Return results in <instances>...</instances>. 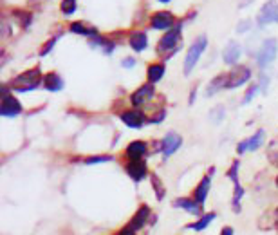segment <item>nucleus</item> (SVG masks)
Returning a JSON list of instances; mask_svg holds the SVG:
<instances>
[{
	"label": "nucleus",
	"mask_w": 278,
	"mask_h": 235,
	"mask_svg": "<svg viewBox=\"0 0 278 235\" xmlns=\"http://www.w3.org/2000/svg\"><path fill=\"white\" fill-rule=\"evenodd\" d=\"M40 81H44V78L40 75V69H31L16 76L15 80L11 81V87L18 92H27V90L36 89L40 85Z\"/></svg>",
	"instance_id": "f257e3e1"
},
{
	"label": "nucleus",
	"mask_w": 278,
	"mask_h": 235,
	"mask_svg": "<svg viewBox=\"0 0 278 235\" xmlns=\"http://www.w3.org/2000/svg\"><path fill=\"white\" fill-rule=\"evenodd\" d=\"M206 45H208V40H206V36H199L197 40L188 47V53H186V58H184V67H183V73L186 76L194 71L195 64L199 62V58L203 56L204 49H206Z\"/></svg>",
	"instance_id": "f03ea898"
},
{
	"label": "nucleus",
	"mask_w": 278,
	"mask_h": 235,
	"mask_svg": "<svg viewBox=\"0 0 278 235\" xmlns=\"http://www.w3.org/2000/svg\"><path fill=\"white\" fill-rule=\"evenodd\" d=\"M181 42V24H175L174 29H170L166 35L159 40L157 53H175Z\"/></svg>",
	"instance_id": "7ed1b4c3"
},
{
	"label": "nucleus",
	"mask_w": 278,
	"mask_h": 235,
	"mask_svg": "<svg viewBox=\"0 0 278 235\" xmlns=\"http://www.w3.org/2000/svg\"><path fill=\"white\" fill-rule=\"evenodd\" d=\"M249 78H251V69L246 65H237L231 69V73L226 75V89H237L249 81Z\"/></svg>",
	"instance_id": "20e7f679"
},
{
	"label": "nucleus",
	"mask_w": 278,
	"mask_h": 235,
	"mask_svg": "<svg viewBox=\"0 0 278 235\" xmlns=\"http://www.w3.org/2000/svg\"><path fill=\"white\" fill-rule=\"evenodd\" d=\"M277 51H278V42L275 38H268V40L264 42L260 51H258V56H257V62L260 67H266L269 65L271 62L277 58Z\"/></svg>",
	"instance_id": "39448f33"
},
{
	"label": "nucleus",
	"mask_w": 278,
	"mask_h": 235,
	"mask_svg": "<svg viewBox=\"0 0 278 235\" xmlns=\"http://www.w3.org/2000/svg\"><path fill=\"white\" fill-rule=\"evenodd\" d=\"M2 105H0V114L7 116V118H13V116H18L22 112V105L20 101L16 100L15 96L7 94V89H2Z\"/></svg>",
	"instance_id": "423d86ee"
},
{
	"label": "nucleus",
	"mask_w": 278,
	"mask_h": 235,
	"mask_svg": "<svg viewBox=\"0 0 278 235\" xmlns=\"http://www.w3.org/2000/svg\"><path fill=\"white\" fill-rule=\"evenodd\" d=\"M258 24L260 25H268L278 22V2L277 0H268L266 4L260 7L258 11Z\"/></svg>",
	"instance_id": "0eeeda50"
},
{
	"label": "nucleus",
	"mask_w": 278,
	"mask_h": 235,
	"mask_svg": "<svg viewBox=\"0 0 278 235\" xmlns=\"http://www.w3.org/2000/svg\"><path fill=\"white\" fill-rule=\"evenodd\" d=\"M174 15L170 13V11H157L154 15L150 16V25H152V29H170L172 25H174Z\"/></svg>",
	"instance_id": "6e6552de"
},
{
	"label": "nucleus",
	"mask_w": 278,
	"mask_h": 235,
	"mask_svg": "<svg viewBox=\"0 0 278 235\" xmlns=\"http://www.w3.org/2000/svg\"><path fill=\"white\" fill-rule=\"evenodd\" d=\"M181 145H183V138L179 134H175V132H168V134L164 136V140L161 141V150H163V154L168 157V156H172L174 152H177Z\"/></svg>",
	"instance_id": "1a4fd4ad"
},
{
	"label": "nucleus",
	"mask_w": 278,
	"mask_h": 235,
	"mask_svg": "<svg viewBox=\"0 0 278 235\" xmlns=\"http://www.w3.org/2000/svg\"><path fill=\"white\" fill-rule=\"evenodd\" d=\"M264 136H266V132H264V130H258L257 134H253L251 138L240 141V143H238V147H237L238 154H244V152H253V150H257L258 147L264 143Z\"/></svg>",
	"instance_id": "9d476101"
},
{
	"label": "nucleus",
	"mask_w": 278,
	"mask_h": 235,
	"mask_svg": "<svg viewBox=\"0 0 278 235\" xmlns=\"http://www.w3.org/2000/svg\"><path fill=\"white\" fill-rule=\"evenodd\" d=\"M152 98H154V87H152V83H146V85L139 87L134 94H132V103H134L136 107H141V105H144L146 101L152 100Z\"/></svg>",
	"instance_id": "9b49d317"
},
{
	"label": "nucleus",
	"mask_w": 278,
	"mask_h": 235,
	"mask_svg": "<svg viewBox=\"0 0 278 235\" xmlns=\"http://www.w3.org/2000/svg\"><path fill=\"white\" fill-rule=\"evenodd\" d=\"M240 55H242V47H240V44H237V42H229L222 51V60H224V64L235 65L238 62V58H240Z\"/></svg>",
	"instance_id": "f8f14e48"
},
{
	"label": "nucleus",
	"mask_w": 278,
	"mask_h": 235,
	"mask_svg": "<svg viewBox=\"0 0 278 235\" xmlns=\"http://www.w3.org/2000/svg\"><path fill=\"white\" fill-rule=\"evenodd\" d=\"M174 206H177V208H183V210H186L188 214H194V215H204L203 214V205L201 203H197L195 199H188V197H181V199H177L174 203Z\"/></svg>",
	"instance_id": "ddd939ff"
},
{
	"label": "nucleus",
	"mask_w": 278,
	"mask_h": 235,
	"mask_svg": "<svg viewBox=\"0 0 278 235\" xmlns=\"http://www.w3.org/2000/svg\"><path fill=\"white\" fill-rule=\"evenodd\" d=\"M127 172H129V175L134 181L144 179V175H146V163L141 159H132L129 165H127Z\"/></svg>",
	"instance_id": "4468645a"
},
{
	"label": "nucleus",
	"mask_w": 278,
	"mask_h": 235,
	"mask_svg": "<svg viewBox=\"0 0 278 235\" xmlns=\"http://www.w3.org/2000/svg\"><path fill=\"white\" fill-rule=\"evenodd\" d=\"M121 121L125 125L132 127V129H139L144 123V116L139 110H127V112L121 114Z\"/></svg>",
	"instance_id": "2eb2a0df"
},
{
	"label": "nucleus",
	"mask_w": 278,
	"mask_h": 235,
	"mask_svg": "<svg viewBox=\"0 0 278 235\" xmlns=\"http://www.w3.org/2000/svg\"><path fill=\"white\" fill-rule=\"evenodd\" d=\"M130 47L136 51V53H141V51L146 49V45H148V36L146 33L143 31H134L132 35H130Z\"/></svg>",
	"instance_id": "dca6fc26"
},
{
	"label": "nucleus",
	"mask_w": 278,
	"mask_h": 235,
	"mask_svg": "<svg viewBox=\"0 0 278 235\" xmlns=\"http://www.w3.org/2000/svg\"><path fill=\"white\" fill-rule=\"evenodd\" d=\"M209 185H211V177H209V175H204L203 181H201V183H199V186L195 188L194 199L197 201V203H201V205H204V201H206V197H208Z\"/></svg>",
	"instance_id": "f3484780"
},
{
	"label": "nucleus",
	"mask_w": 278,
	"mask_h": 235,
	"mask_svg": "<svg viewBox=\"0 0 278 235\" xmlns=\"http://www.w3.org/2000/svg\"><path fill=\"white\" fill-rule=\"evenodd\" d=\"M148 215H150V208L148 206H141L138 210V214L134 215V219L130 221V228L134 232H138V230H141L144 226V223H146V219H148Z\"/></svg>",
	"instance_id": "a211bd4d"
},
{
	"label": "nucleus",
	"mask_w": 278,
	"mask_h": 235,
	"mask_svg": "<svg viewBox=\"0 0 278 235\" xmlns=\"http://www.w3.org/2000/svg\"><path fill=\"white\" fill-rule=\"evenodd\" d=\"M44 87L47 90H51V92H56V90L64 89V80L56 73H47L44 76Z\"/></svg>",
	"instance_id": "6ab92c4d"
},
{
	"label": "nucleus",
	"mask_w": 278,
	"mask_h": 235,
	"mask_svg": "<svg viewBox=\"0 0 278 235\" xmlns=\"http://www.w3.org/2000/svg\"><path fill=\"white\" fill-rule=\"evenodd\" d=\"M144 154H146V143L144 141H132L127 147V156L130 159H141Z\"/></svg>",
	"instance_id": "aec40b11"
},
{
	"label": "nucleus",
	"mask_w": 278,
	"mask_h": 235,
	"mask_svg": "<svg viewBox=\"0 0 278 235\" xmlns=\"http://www.w3.org/2000/svg\"><path fill=\"white\" fill-rule=\"evenodd\" d=\"M70 31L76 33V35H81V36H92V38L98 36V29L87 25L85 22H74V24H70Z\"/></svg>",
	"instance_id": "412c9836"
},
{
	"label": "nucleus",
	"mask_w": 278,
	"mask_h": 235,
	"mask_svg": "<svg viewBox=\"0 0 278 235\" xmlns=\"http://www.w3.org/2000/svg\"><path fill=\"white\" fill-rule=\"evenodd\" d=\"M146 76H148L150 83H155V81H159L164 76V64H152V65H148Z\"/></svg>",
	"instance_id": "4be33fe9"
},
{
	"label": "nucleus",
	"mask_w": 278,
	"mask_h": 235,
	"mask_svg": "<svg viewBox=\"0 0 278 235\" xmlns=\"http://www.w3.org/2000/svg\"><path fill=\"white\" fill-rule=\"evenodd\" d=\"M213 219H215V214H204V215H201V219H199L197 223H194V225L186 226V228H192V230L201 232V230H204V228H208V225H209V223H211Z\"/></svg>",
	"instance_id": "5701e85b"
},
{
	"label": "nucleus",
	"mask_w": 278,
	"mask_h": 235,
	"mask_svg": "<svg viewBox=\"0 0 278 235\" xmlns=\"http://www.w3.org/2000/svg\"><path fill=\"white\" fill-rule=\"evenodd\" d=\"M218 89H226V75H220L211 80V83H209V87H208V96L215 94V90H218Z\"/></svg>",
	"instance_id": "b1692460"
},
{
	"label": "nucleus",
	"mask_w": 278,
	"mask_h": 235,
	"mask_svg": "<svg viewBox=\"0 0 278 235\" xmlns=\"http://www.w3.org/2000/svg\"><path fill=\"white\" fill-rule=\"evenodd\" d=\"M92 44H94V45L98 44L99 47H103V51L107 53V55H110V53H112V49H114V44H112L110 40H107V38H103V36H96Z\"/></svg>",
	"instance_id": "393cba45"
},
{
	"label": "nucleus",
	"mask_w": 278,
	"mask_h": 235,
	"mask_svg": "<svg viewBox=\"0 0 278 235\" xmlns=\"http://www.w3.org/2000/svg\"><path fill=\"white\" fill-rule=\"evenodd\" d=\"M60 9H62L64 15H72L76 11V0H62Z\"/></svg>",
	"instance_id": "a878e982"
},
{
	"label": "nucleus",
	"mask_w": 278,
	"mask_h": 235,
	"mask_svg": "<svg viewBox=\"0 0 278 235\" xmlns=\"http://www.w3.org/2000/svg\"><path fill=\"white\" fill-rule=\"evenodd\" d=\"M58 38H60V35H58V36H53V38H51V40L47 42V44L42 45V49H40V56L49 55L51 49H53V47H55V44H56V42H58Z\"/></svg>",
	"instance_id": "bb28decb"
},
{
	"label": "nucleus",
	"mask_w": 278,
	"mask_h": 235,
	"mask_svg": "<svg viewBox=\"0 0 278 235\" xmlns=\"http://www.w3.org/2000/svg\"><path fill=\"white\" fill-rule=\"evenodd\" d=\"M209 118H211V121H213V123H218V121H220V120L224 118V107H222V105H218L217 109L211 110V114H209Z\"/></svg>",
	"instance_id": "cd10ccee"
},
{
	"label": "nucleus",
	"mask_w": 278,
	"mask_h": 235,
	"mask_svg": "<svg viewBox=\"0 0 278 235\" xmlns=\"http://www.w3.org/2000/svg\"><path fill=\"white\" fill-rule=\"evenodd\" d=\"M103 161H110V156H96V157H89L85 163H87V165H92V163H103Z\"/></svg>",
	"instance_id": "c85d7f7f"
},
{
	"label": "nucleus",
	"mask_w": 278,
	"mask_h": 235,
	"mask_svg": "<svg viewBox=\"0 0 278 235\" xmlns=\"http://www.w3.org/2000/svg\"><path fill=\"white\" fill-rule=\"evenodd\" d=\"M258 90H260V85H253V87H251V89L248 90V94L244 96V103H248V101L253 100V96L257 94Z\"/></svg>",
	"instance_id": "c756f323"
},
{
	"label": "nucleus",
	"mask_w": 278,
	"mask_h": 235,
	"mask_svg": "<svg viewBox=\"0 0 278 235\" xmlns=\"http://www.w3.org/2000/svg\"><path fill=\"white\" fill-rule=\"evenodd\" d=\"M249 29H251V22L249 20H242L240 24L237 25V33H240V35L246 33V31H249Z\"/></svg>",
	"instance_id": "7c9ffc66"
},
{
	"label": "nucleus",
	"mask_w": 278,
	"mask_h": 235,
	"mask_svg": "<svg viewBox=\"0 0 278 235\" xmlns=\"http://www.w3.org/2000/svg\"><path fill=\"white\" fill-rule=\"evenodd\" d=\"M121 65H123L125 69H130V67H134V65H136V60H134V58H125Z\"/></svg>",
	"instance_id": "2f4dec72"
},
{
	"label": "nucleus",
	"mask_w": 278,
	"mask_h": 235,
	"mask_svg": "<svg viewBox=\"0 0 278 235\" xmlns=\"http://www.w3.org/2000/svg\"><path fill=\"white\" fill-rule=\"evenodd\" d=\"M220 235H233V228H231V226H224Z\"/></svg>",
	"instance_id": "473e14b6"
},
{
	"label": "nucleus",
	"mask_w": 278,
	"mask_h": 235,
	"mask_svg": "<svg viewBox=\"0 0 278 235\" xmlns=\"http://www.w3.org/2000/svg\"><path fill=\"white\" fill-rule=\"evenodd\" d=\"M118 235H134V230H132V228H130V226H127V228H125L123 232H119Z\"/></svg>",
	"instance_id": "72a5a7b5"
},
{
	"label": "nucleus",
	"mask_w": 278,
	"mask_h": 235,
	"mask_svg": "<svg viewBox=\"0 0 278 235\" xmlns=\"http://www.w3.org/2000/svg\"><path fill=\"white\" fill-rule=\"evenodd\" d=\"M159 2H163V4H168L170 0H159Z\"/></svg>",
	"instance_id": "f704fd0d"
},
{
	"label": "nucleus",
	"mask_w": 278,
	"mask_h": 235,
	"mask_svg": "<svg viewBox=\"0 0 278 235\" xmlns=\"http://www.w3.org/2000/svg\"><path fill=\"white\" fill-rule=\"evenodd\" d=\"M277 185H278V177H277Z\"/></svg>",
	"instance_id": "c9c22d12"
}]
</instances>
